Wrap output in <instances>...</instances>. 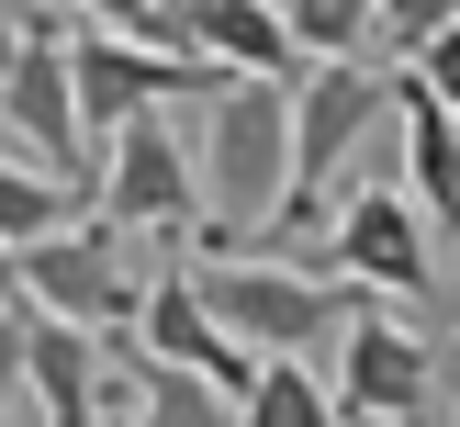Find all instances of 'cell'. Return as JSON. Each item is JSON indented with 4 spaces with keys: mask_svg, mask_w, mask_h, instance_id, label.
Instances as JSON below:
<instances>
[{
    "mask_svg": "<svg viewBox=\"0 0 460 427\" xmlns=\"http://www.w3.org/2000/svg\"><path fill=\"white\" fill-rule=\"evenodd\" d=\"M214 225H191L202 259H247L292 202V90L281 79H225L202 102V157H191Z\"/></svg>",
    "mask_w": 460,
    "mask_h": 427,
    "instance_id": "cell-1",
    "label": "cell"
},
{
    "mask_svg": "<svg viewBox=\"0 0 460 427\" xmlns=\"http://www.w3.org/2000/svg\"><path fill=\"white\" fill-rule=\"evenodd\" d=\"M191 292L247 360H304L326 326H349L371 292H349L337 270H304V259H191Z\"/></svg>",
    "mask_w": 460,
    "mask_h": 427,
    "instance_id": "cell-2",
    "label": "cell"
},
{
    "mask_svg": "<svg viewBox=\"0 0 460 427\" xmlns=\"http://www.w3.org/2000/svg\"><path fill=\"white\" fill-rule=\"evenodd\" d=\"M0 157L57 191H90L102 157L79 135V90H67V12H34L12 22V90H0Z\"/></svg>",
    "mask_w": 460,
    "mask_h": 427,
    "instance_id": "cell-3",
    "label": "cell"
},
{
    "mask_svg": "<svg viewBox=\"0 0 460 427\" xmlns=\"http://www.w3.org/2000/svg\"><path fill=\"white\" fill-rule=\"evenodd\" d=\"M337 416L349 427H449V360L427 349V326H404L394 304H359L337 326Z\"/></svg>",
    "mask_w": 460,
    "mask_h": 427,
    "instance_id": "cell-4",
    "label": "cell"
},
{
    "mask_svg": "<svg viewBox=\"0 0 460 427\" xmlns=\"http://www.w3.org/2000/svg\"><path fill=\"white\" fill-rule=\"evenodd\" d=\"M67 90H79V135H90V157H102L124 124L180 112V102H214L225 79L202 57H169V45H135V34H79V22H67Z\"/></svg>",
    "mask_w": 460,
    "mask_h": 427,
    "instance_id": "cell-5",
    "label": "cell"
},
{
    "mask_svg": "<svg viewBox=\"0 0 460 427\" xmlns=\"http://www.w3.org/2000/svg\"><path fill=\"white\" fill-rule=\"evenodd\" d=\"M22 304L45 315V326H79V337H124L135 304H146V281H135L124 236L112 225H57L45 247H22Z\"/></svg>",
    "mask_w": 460,
    "mask_h": 427,
    "instance_id": "cell-6",
    "label": "cell"
},
{
    "mask_svg": "<svg viewBox=\"0 0 460 427\" xmlns=\"http://www.w3.org/2000/svg\"><path fill=\"white\" fill-rule=\"evenodd\" d=\"M112 236H191L202 214V180H191V147H180V112H146L102 147V180H90Z\"/></svg>",
    "mask_w": 460,
    "mask_h": 427,
    "instance_id": "cell-7",
    "label": "cell"
},
{
    "mask_svg": "<svg viewBox=\"0 0 460 427\" xmlns=\"http://www.w3.org/2000/svg\"><path fill=\"white\" fill-rule=\"evenodd\" d=\"M326 259H337V281L349 292H438V236H427V214L404 191H382V180H359V191H337V214H326Z\"/></svg>",
    "mask_w": 460,
    "mask_h": 427,
    "instance_id": "cell-8",
    "label": "cell"
},
{
    "mask_svg": "<svg viewBox=\"0 0 460 427\" xmlns=\"http://www.w3.org/2000/svg\"><path fill=\"white\" fill-rule=\"evenodd\" d=\"M146 45H169V57H202L214 79H304V57H292V34H281V12L270 0H157V34Z\"/></svg>",
    "mask_w": 460,
    "mask_h": 427,
    "instance_id": "cell-9",
    "label": "cell"
},
{
    "mask_svg": "<svg viewBox=\"0 0 460 427\" xmlns=\"http://www.w3.org/2000/svg\"><path fill=\"white\" fill-rule=\"evenodd\" d=\"M124 349H135V360H157V371H191V382H214V394H247V382H259V360H247L236 337H225L214 315H202V292H191V270H180V259L146 281V304H135Z\"/></svg>",
    "mask_w": 460,
    "mask_h": 427,
    "instance_id": "cell-10",
    "label": "cell"
},
{
    "mask_svg": "<svg viewBox=\"0 0 460 427\" xmlns=\"http://www.w3.org/2000/svg\"><path fill=\"white\" fill-rule=\"evenodd\" d=\"M102 394H112L102 337L45 326V315H34V337H22V405H34L45 427H102Z\"/></svg>",
    "mask_w": 460,
    "mask_h": 427,
    "instance_id": "cell-11",
    "label": "cell"
},
{
    "mask_svg": "<svg viewBox=\"0 0 460 427\" xmlns=\"http://www.w3.org/2000/svg\"><path fill=\"white\" fill-rule=\"evenodd\" d=\"M394 112H404V202L460 236V124L427 102L416 79H394Z\"/></svg>",
    "mask_w": 460,
    "mask_h": 427,
    "instance_id": "cell-12",
    "label": "cell"
},
{
    "mask_svg": "<svg viewBox=\"0 0 460 427\" xmlns=\"http://www.w3.org/2000/svg\"><path fill=\"white\" fill-rule=\"evenodd\" d=\"M304 67H371V0H270Z\"/></svg>",
    "mask_w": 460,
    "mask_h": 427,
    "instance_id": "cell-13",
    "label": "cell"
},
{
    "mask_svg": "<svg viewBox=\"0 0 460 427\" xmlns=\"http://www.w3.org/2000/svg\"><path fill=\"white\" fill-rule=\"evenodd\" d=\"M236 427H349V416L304 360H259V382L236 394Z\"/></svg>",
    "mask_w": 460,
    "mask_h": 427,
    "instance_id": "cell-14",
    "label": "cell"
},
{
    "mask_svg": "<svg viewBox=\"0 0 460 427\" xmlns=\"http://www.w3.org/2000/svg\"><path fill=\"white\" fill-rule=\"evenodd\" d=\"M57 225H79V191H57V180H34V169L0 157V247L22 259V247H45Z\"/></svg>",
    "mask_w": 460,
    "mask_h": 427,
    "instance_id": "cell-15",
    "label": "cell"
},
{
    "mask_svg": "<svg viewBox=\"0 0 460 427\" xmlns=\"http://www.w3.org/2000/svg\"><path fill=\"white\" fill-rule=\"evenodd\" d=\"M460 22V0H371V67H416Z\"/></svg>",
    "mask_w": 460,
    "mask_h": 427,
    "instance_id": "cell-16",
    "label": "cell"
},
{
    "mask_svg": "<svg viewBox=\"0 0 460 427\" xmlns=\"http://www.w3.org/2000/svg\"><path fill=\"white\" fill-rule=\"evenodd\" d=\"M394 79H416V90H427V102H438V112H449V124H460V22H449V34H438V45H427V57H416V67H394Z\"/></svg>",
    "mask_w": 460,
    "mask_h": 427,
    "instance_id": "cell-17",
    "label": "cell"
},
{
    "mask_svg": "<svg viewBox=\"0 0 460 427\" xmlns=\"http://www.w3.org/2000/svg\"><path fill=\"white\" fill-rule=\"evenodd\" d=\"M67 22H79V34H135V45H146L157 34V0H67Z\"/></svg>",
    "mask_w": 460,
    "mask_h": 427,
    "instance_id": "cell-18",
    "label": "cell"
},
{
    "mask_svg": "<svg viewBox=\"0 0 460 427\" xmlns=\"http://www.w3.org/2000/svg\"><path fill=\"white\" fill-rule=\"evenodd\" d=\"M22 337H34V315H0V416L22 405Z\"/></svg>",
    "mask_w": 460,
    "mask_h": 427,
    "instance_id": "cell-19",
    "label": "cell"
},
{
    "mask_svg": "<svg viewBox=\"0 0 460 427\" xmlns=\"http://www.w3.org/2000/svg\"><path fill=\"white\" fill-rule=\"evenodd\" d=\"M0 315H34V304H22V259H12V247H0Z\"/></svg>",
    "mask_w": 460,
    "mask_h": 427,
    "instance_id": "cell-20",
    "label": "cell"
},
{
    "mask_svg": "<svg viewBox=\"0 0 460 427\" xmlns=\"http://www.w3.org/2000/svg\"><path fill=\"white\" fill-rule=\"evenodd\" d=\"M0 90H12V22H0Z\"/></svg>",
    "mask_w": 460,
    "mask_h": 427,
    "instance_id": "cell-21",
    "label": "cell"
},
{
    "mask_svg": "<svg viewBox=\"0 0 460 427\" xmlns=\"http://www.w3.org/2000/svg\"><path fill=\"white\" fill-rule=\"evenodd\" d=\"M449 427H460V371H449Z\"/></svg>",
    "mask_w": 460,
    "mask_h": 427,
    "instance_id": "cell-22",
    "label": "cell"
},
{
    "mask_svg": "<svg viewBox=\"0 0 460 427\" xmlns=\"http://www.w3.org/2000/svg\"><path fill=\"white\" fill-rule=\"evenodd\" d=\"M102 427H124V416H102Z\"/></svg>",
    "mask_w": 460,
    "mask_h": 427,
    "instance_id": "cell-23",
    "label": "cell"
}]
</instances>
